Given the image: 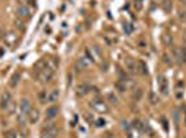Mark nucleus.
Masks as SVG:
<instances>
[{
    "instance_id": "obj_1",
    "label": "nucleus",
    "mask_w": 186,
    "mask_h": 138,
    "mask_svg": "<svg viewBox=\"0 0 186 138\" xmlns=\"http://www.w3.org/2000/svg\"><path fill=\"white\" fill-rule=\"evenodd\" d=\"M59 136V127L54 121L44 123L40 131V138H57Z\"/></svg>"
},
{
    "instance_id": "obj_2",
    "label": "nucleus",
    "mask_w": 186,
    "mask_h": 138,
    "mask_svg": "<svg viewBox=\"0 0 186 138\" xmlns=\"http://www.w3.org/2000/svg\"><path fill=\"white\" fill-rule=\"evenodd\" d=\"M89 105H90V108L95 112H97V113H107V112H108L107 102H106L104 99L99 98V97L97 98H93Z\"/></svg>"
},
{
    "instance_id": "obj_3",
    "label": "nucleus",
    "mask_w": 186,
    "mask_h": 138,
    "mask_svg": "<svg viewBox=\"0 0 186 138\" xmlns=\"http://www.w3.org/2000/svg\"><path fill=\"white\" fill-rule=\"evenodd\" d=\"M36 78L42 83H50L53 80V78H54V70H52L50 68H47V66H46V68L38 70V72H36Z\"/></svg>"
},
{
    "instance_id": "obj_4",
    "label": "nucleus",
    "mask_w": 186,
    "mask_h": 138,
    "mask_svg": "<svg viewBox=\"0 0 186 138\" xmlns=\"http://www.w3.org/2000/svg\"><path fill=\"white\" fill-rule=\"evenodd\" d=\"M15 14H17V18H21V20H28L32 15V8L28 4H20L15 10Z\"/></svg>"
},
{
    "instance_id": "obj_5",
    "label": "nucleus",
    "mask_w": 186,
    "mask_h": 138,
    "mask_svg": "<svg viewBox=\"0 0 186 138\" xmlns=\"http://www.w3.org/2000/svg\"><path fill=\"white\" fill-rule=\"evenodd\" d=\"M85 55L90 59V62H99L101 58V54H100V50L97 47H88L85 50Z\"/></svg>"
},
{
    "instance_id": "obj_6",
    "label": "nucleus",
    "mask_w": 186,
    "mask_h": 138,
    "mask_svg": "<svg viewBox=\"0 0 186 138\" xmlns=\"http://www.w3.org/2000/svg\"><path fill=\"white\" fill-rule=\"evenodd\" d=\"M174 58L178 64H186V47H175L174 49Z\"/></svg>"
},
{
    "instance_id": "obj_7",
    "label": "nucleus",
    "mask_w": 186,
    "mask_h": 138,
    "mask_svg": "<svg viewBox=\"0 0 186 138\" xmlns=\"http://www.w3.org/2000/svg\"><path fill=\"white\" fill-rule=\"evenodd\" d=\"M17 41H18V35L15 33V32L10 31V32L6 33V36H4V44H6V46L13 47V46L17 44Z\"/></svg>"
},
{
    "instance_id": "obj_8",
    "label": "nucleus",
    "mask_w": 186,
    "mask_h": 138,
    "mask_svg": "<svg viewBox=\"0 0 186 138\" xmlns=\"http://www.w3.org/2000/svg\"><path fill=\"white\" fill-rule=\"evenodd\" d=\"M13 102V98H11V93L10 91H4L2 94V98H0V108L2 109H7L8 105Z\"/></svg>"
},
{
    "instance_id": "obj_9",
    "label": "nucleus",
    "mask_w": 186,
    "mask_h": 138,
    "mask_svg": "<svg viewBox=\"0 0 186 138\" xmlns=\"http://www.w3.org/2000/svg\"><path fill=\"white\" fill-rule=\"evenodd\" d=\"M158 88H160V93L163 95H168V80L165 79V76H158Z\"/></svg>"
},
{
    "instance_id": "obj_10",
    "label": "nucleus",
    "mask_w": 186,
    "mask_h": 138,
    "mask_svg": "<svg viewBox=\"0 0 186 138\" xmlns=\"http://www.w3.org/2000/svg\"><path fill=\"white\" fill-rule=\"evenodd\" d=\"M125 68H127L128 72L132 73V75H136V73H137L136 61H133L131 57H127V58H125Z\"/></svg>"
},
{
    "instance_id": "obj_11",
    "label": "nucleus",
    "mask_w": 186,
    "mask_h": 138,
    "mask_svg": "<svg viewBox=\"0 0 186 138\" xmlns=\"http://www.w3.org/2000/svg\"><path fill=\"white\" fill-rule=\"evenodd\" d=\"M59 113H60V108L56 107V105H52V107H49V108L46 109V117L49 119V120H52V119H56Z\"/></svg>"
},
{
    "instance_id": "obj_12",
    "label": "nucleus",
    "mask_w": 186,
    "mask_h": 138,
    "mask_svg": "<svg viewBox=\"0 0 186 138\" xmlns=\"http://www.w3.org/2000/svg\"><path fill=\"white\" fill-rule=\"evenodd\" d=\"M27 117H28V121H29L31 124L38 123V120H39V111H38V109H35V108H32L31 111L28 112Z\"/></svg>"
},
{
    "instance_id": "obj_13",
    "label": "nucleus",
    "mask_w": 186,
    "mask_h": 138,
    "mask_svg": "<svg viewBox=\"0 0 186 138\" xmlns=\"http://www.w3.org/2000/svg\"><path fill=\"white\" fill-rule=\"evenodd\" d=\"M31 109H32L31 101H29V99H27V98H22L20 101V111L24 115H28V112H29Z\"/></svg>"
},
{
    "instance_id": "obj_14",
    "label": "nucleus",
    "mask_w": 186,
    "mask_h": 138,
    "mask_svg": "<svg viewBox=\"0 0 186 138\" xmlns=\"http://www.w3.org/2000/svg\"><path fill=\"white\" fill-rule=\"evenodd\" d=\"M90 59L88 58L86 55H82L78 58V62H76V66H78L79 69H88L89 66H90Z\"/></svg>"
},
{
    "instance_id": "obj_15",
    "label": "nucleus",
    "mask_w": 186,
    "mask_h": 138,
    "mask_svg": "<svg viewBox=\"0 0 186 138\" xmlns=\"http://www.w3.org/2000/svg\"><path fill=\"white\" fill-rule=\"evenodd\" d=\"M59 90H50L47 91V95H46V104H52V102H56L59 99Z\"/></svg>"
},
{
    "instance_id": "obj_16",
    "label": "nucleus",
    "mask_w": 186,
    "mask_h": 138,
    "mask_svg": "<svg viewBox=\"0 0 186 138\" xmlns=\"http://www.w3.org/2000/svg\"><path fill=\"white\" fill-rule=\"evenodd\" d=\"M136 131H139V133H145L147 131V126L145 123H143L142 120H139V119H136V120H133V126H132Z\"/></svg>"
},
{
    "instance_id": "obj_17",
    "label": "nucleus",
    "mask_w": 186,
    "mask_h": 138,
    "mask_svg": "<svg viewBox=\"0 0 186 138\" xmlns=\"http://www.w3.org/2000/svg\"><path fill=\"white\" fill-rule=\"evenodd\" d=\"M57 65H59V62H57V59L54 58V57H50V58H46V66L47 68H50L52 70L56 72L57 69Z\"/></svg>"
},
{
    "instance_id": "obj_18",
    "label": "nucleus",
    "mask_w": 186,
    "mask_h": 138,
    "mask_svg": "<svg viewBox=\"0 0 186 138\" xmlns=\"http://www.w3.org/2000/svg\"><path fill=\"white\" fill-rule=\"evenodd\" d=\"M136 69H137V73H140V75H146L147 73V66H146V64L143 62V61H137L136 62Z\"/></svg>"
},
{
    "instance_id": "obj_19",
    "label": "nucleus",
    "mask_w": 186,
    "mask_h": 138,
    "mask_svg": "<svg viewBox=\"0 0 186 138\" xmlns=\"http://www.w3.org/2000/svg\"><path fill=\"white\" fill-rule=\"evenodd\" d=\"M106 99H107V102H110V104H113V105H117L118 104V98H117V95H115L113 91H108L107 93Z\"/></svg>"
},
{
    "instance_id": "obj_20",
    "label": "nucleus",
    "mask_w": 186,
    "mask_h": 138,
    "mask_svg": "<svg viewBox=\"0 0 186 138\" xmlns=\"http://www.w3.org/2000/svg\"><path fill=\"white\" fill-rule=\"evenodd\" d=\"M18 82H20V72H15L10 79V87H15L18 84Z\"/></svg>"
},
{
    "instance_id": "obj_21",
    "label": "nucleus",
    "mask_w": 186,
    "mask_h": 138,
    "mask_svg": "<svg viewBox=\"0 0 186 138\" xmlns=\"http://www.w3.org/2000/svg\"><path fill=\"white\" fill-rule=\"evenodd\" d=\"M89 90H90V87H89L88 84H81L78 87V94L79 95H85V94H88L89 93Z\"/></svg>"
},
{
    "instance_id": "obj_22",
    "label": "nucleus",
    "mask_w": 186,
    "mask_h": 138,
    "mask_svg": "<svg viewBox=\"0 0 186 138\" xmlns=\"http://www.w3.org/2000/svg\"><path fill=\"white\" fill-rule=\"evenodd\" d=\"M17 120H18V123H20V126H21V127H24V126H25V123H27V115H24L22 112H21V113H18Z\"/></svg>"
},
{
    "instance_id": "obj_23",
    "label": "nucleus",
    "mask_w": 186,
    "mask_h": 138,
    "mask_svg": "<svg viewBox=\"0 0 186 138\" xmlns=\"http://www.w3.org/2000/svg\"><path fill=\"white\" fill-rule=\"evenodd\" d=\"M142 95H143V91H142V88H137V90H135V91H133V94H132V98H133V101H139V99L142 98Z\"/></svg>"
},
{
    "instance_id": "obj_24",
    "label": "nucleus",
    "mask_w": 186,
    "mask_h": 138,
    "mask_svg": "<svg viewBox=\"0 0 186 138\" xmlns=\"http://www.w3.org/2000/svg\"><path fill=\"white\" fill-rule=\"evenodd\" d=\"M128 138H139V131L128 127Z\"/></svg>"
},
{
    "instance_id": "obj_25",
    "label": "nucleus",
    "mask_w": 186,
    "mask_h": 138,
    "mask_svg": "<svg viewBox=\"0 0 186 138\" xmlns=\"http://www.w3.org/2000/svg\"><path fill=\"white\" fill-rule=\"evenodd\" d=\"M18 133H15L14 130H8L4 133V138H17Z\"/></svg>"
},
{
    "instance_id": "obj_26",
    "label": "nucleus",
    "mask_w": 186,
    "mask_h": 138,
    "mask_svg": "<svg viewBox=\"0 0 186 138\" xmlns=\"http://www.w3.org/2000/svg\"><path fill=\"white\" fill-rule=\"evenodd\" d=\"M46 95H47V90H42L39 93V99L42 104H46Z\"/></svg>"
},
{
    "instance_id": "obj_27",
    "label": "nucleus",
    "mask_w": 186,
    "mask_h": 138,
    "mask_svg": "<svg viewBox=\"0 0 186 138\" xmlns=\"http://www.w3.org/2000/svg\"><path fill=\"white\" fill-rule=\"evenodd\" d=\"M15 25H17L18 29H21V31L25 29V26H24V20H21V18H17V21H15Z\"/></svg>"
},
{
    "instance_id": "obj_28",
    "label": "nucleus",
    "mask_w": 186,
    "mask_h": 138,
    "mask_svg": "<svg viewBox=\"0 0 186 138\" xmlns=\"http://www.w3.org/2000/svg\"><path fill=\"white\" fill-rule=\"evenodd\" d=\"M149 97H150V102H152L153 105H156L157 102H158V98H157V95L154 94V93H150Z\"/></svg>"
},
{
    "instance_id": "obj_29",
    "label": "nucleus",
    "mask_w": 186,
    "mask_h": 138,
    "mask_svg": "<svg viewBox=\"0 0 186 138\" xmlns=\"http://www.w3.org/2000/svg\"><path fill=\"white\" fill-rule=\"evenodd\" d=\"M163 40H164L165 44H169L172 41V37L169 36V35H164V36H163Z\"/></svg>"
},
{
    "instance_id": "obj_30",
    "label": "nucleus",
    "mask_w": 186,
    "mask_h": 138,
    "mask_svg": "<svg viewBox=\"0 0 186 138\" xmlns=\"http://www.w3.org/2000/svg\"><path fill=\"white\" fill-rule=\"evenodd\" d=\"M142 3H143V0H135V6H136V8H142Z\"/></svg>"
},
{
    "instance_id": "obj_31",
    "label": "nucleus",
    "mask_w": 186,
    "mask_h": 138,
    "mask_svg": "<svg viewBox=\"0 0 186 138\" xmlns=\"http://www.w3.org/2000/svg\"><path fill=\"white\" fill-rule=\"evenodd\" d=\"M125 31H127L128 33H131V31H132V28H131V25H129V24H127V25H125Z\"/></svg>"
},
{
    "instance_id": "obj_32",
    "label": "nucleus",
    "mask_w": 186,
    "mask_h": 138,
    "mask_svg": "<svg viewBox=\"0 0 186 138\" xmlns=\"http://www.w3.org/2000/svg\"><path fill=\"white\" fill-rule=\"evenodd\" d=\"M96 123H97V126H99V127H101L103 124H106V121H104V120H101V119H100V120H97Z\"/></svg>"
},
{
    "instance_id": "obj_33",
    "label": "nucleus",
    "mask_w": 186,
    "mask_h": 138,
    "mask_svg": "<svg viewBox=\"0 0 186 138\" xmlns=\"http://www.w3.org/2000/svg\"><path fill=\"white\" fill-rule=\"evenodd\" d=\"M17 138H25V136H24V134H18Z\"/></svg>"
},
{
    "instance_id": "obj_34",
    "label": "nucleus",
    "mask_w": 186,
    "mask_h": 138,
    "mask_svg": "<svg viewBox=\"0 0 186 138\" xmlns=\"http://www.w3.org/2000/svg\"><path fill=\"white\" fill-rule=\"evenodd\" d=\"M183 40H185V43H186V31L183 32Z\"/></svg>"
},
{
    "instance_id": "obj_35",
    "label": "nucleus",
    "mask_w": 186,
    "mask_h": 138,
    "mask_svg": "<svg viewBox=\"0 0 186 138\" xmlns=\"http://www.w3.org/2000/svg\"><path fill=\"white\" fill-rule=\"evenodd\" d=\"M0 2H2V0H0Z\"/></svg>"
}]
</instances>
